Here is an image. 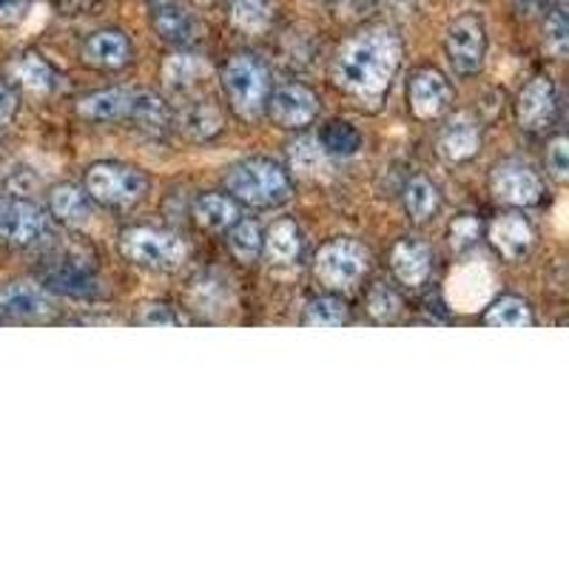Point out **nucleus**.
<instances>
[{"mask_svg": "<svg viewBox=\"0 0 569 569\" xmlns=\"http://www.w3.org/2000/svg\"><path fill=\"white\" fill-rule=\"evenodd\" d=\"M401 63V43L390 29L373 27L353 34L333 60V80L359 100H379Z\"/></svg>", "mask_w": 569, "mask_h": 569, "instance_id": "obj_1", "label": "nucleus"}, {"mask_svg": "<svg viewBox=\"0 0 569 569\" xmlns=\"http://www.w3.org/2000/svg\"><path fill=\"white\" fill-rule=\"evenodd\" d=\"M228 191L248 206H279L291 197V180L279 166L268 160H246L233 166L226 177Z\"/></svg>", "mask_w": 569, "mask_h": 569, "instance_id": "obj_2", "label": "nucleus"}, {"mask_svg": "<svg viewBox=\"0 0 569 569\" xmlns=\"http://www.w3.org/2000/svg\"><path fill=\"white\" fill-rule=\"evenodd\" d=\"M222 89L246 120L262 114L268 100V69L253 54H233L222 69Z\"/></svg>", "mask_w": 569, "mask_h": 569, "instance_id": "obj_3", "label": "nucleus"}, {"mask_svg": "<svg viewBox=\"0 0 569 569\" xmlns=\"http://www.w3.org/2000/svg\"><path fill=\"white\" fill-rule=\"evenodd\" d=\"M370 271V251L356 240H333L319 251L317 273L319 282L330 291H353Z\"/></svg>", "mask_w": 569, "mask_h": 569, "instance_id": "obj_4", "label": "nucleus"}, {"mask_svg": "<svg viewBox=\"0 0 569 569\" xmlns=\"http://www.w3.org/2000/svg\"><path fill=\"white\" fill-rule=\"evenodd\" d=\"M123 253L151 271H177L188 259V246L174 233L154 228H134L123 233Z\"/></svg>", "mask_w": 569, "mask_h": 569, "instance_id": "obj_5", "label": "nucleus"}, {"mask_svg": "<svg viewBox=\"0 0 569 569\" xmlns=\"http://www.w3.org/2000/svg\"><path fill=\"white\" fill-rule=\"evenodd\" d=\"M146 188L149 182L140 171L114 166V162H98L86 174V191L103 206H131V202L142 200Z\"/></svg>", "mask_w": 569, "mask_h": 569, "instance_id": "obj_6", "label": "nucleus"}, {"mask_svg": "<svg viewBox=\"0 0 569 569\" xmlns=\"http://www.w3.org/2000/svg\"><path fill=\"white\" fill-rule=\"evenodd\" d=\"M447 60L453 66L459 74H476L485 63V52H487V34H485V23H481L476 14H461L450 23L447 29Z\"/></svg>", "mask_w": 569, "mask_h": 569, "instance_id": "obj_7", "label": "nucleus"}, {"mask_svg": "<svg viewBox=\"0 0 569 569\" xmlns=\"http://www.w3.org/2000/svg\"><path fill=\"white\" fill-rule=\"evenodd\" d=\"M52 233V222L38 206L23 200H0V242L34 246Z\"/></svg>", "mask_w": 569, "mask_h": 569, "instance_id": "obj_8", "label": "nucleus"}, {"mask_svg": "<svg viewBox=\"0 0 569 569\" xmlns=\"http://www.w3.org/2000/svg\"><path fill=\"white\" fill-rule=\"evenodd\" d=\"M266 106L273 123L282 126V129H299V126H308L319 111L317 94L299 83H288L282 86V89H277L271 98L266 100Z\"/></svg>", "mask_w": 569, "mask_h": 569, "instance_id": "obj_9", "label": "nucleus"}, {"mask_svg": "<svg viewBox=\"0 0 569 569\" xmlns=\"http://www.w3.org/2000/svg\"><path fill=\"white\" fill-rule=\"evenodd\" d=\"M447 302L453 305V311L470 313L479 311L481 305L490 299L492 293V273L487 266H465L447 279Z\"/></svg>", "mask_w": 569, "mask_h": 569, "instance_id": "obj_10", "label": "nucleus"}, {"mask_svg": "<svg viewBox=\"0 0 569 569\" xmlns=\"http://www.w3.org/2000/svg\"><path fill=\"white\" fill-rule=\"evenodd\" d=\"M54 313V299L34 282L0 284V317L43 319Z\"/></svg>", "mask_w": 569, "mask_h": 569, "instance_id": "obj_11", "label": "nucleus"}, {"mask_svg": "<svg viewBox=\"0 0 569 569\" xmlns=\"http://www.w3.org/2000/svg\"><path fill=\"white\" fill-rule=\"evenodd\" d=\"M492 194L510 206H536L541 200V180L521 162H505L492 174Z\"/></svg>", "mask_w": 569, "mask_h": 569, "instance_id": "obj_12", "label": "nucleus"}, {"mask_svg": "<svg viewBox=\"0 0 569 569\" xmlns=\"http://www.w3.org/2000/svg\"><path fill=\"white\" fill-rule=\"evenodd\" d=\"M556 114V86L550 78H532L518 98V123L538 131Z\"/></svg>", "mask_w": 569, "mask_h": 569, "instance_id": "obj_13", "label": "nucleus"}, {"mask_svg": "<svg viewBox=\"0 0 569 569\" xmlns=\"http://www.w3.org/2000/svg\"><path fill=\"white\" fill-rule=\"evenodd\" d=\"M450 106V83L439 71L425 69L410 80V109L419 120H433Z\"/></svg>", "mask_w": 569, "mask_h": 569, "instance_id": "obj_14", "label": "nucleus"}, {"mask_svg": "<svg viewBox=\"0 0 569 569\" xmlns=\"http://www.w3.org/2000/svg\"><path fill=\"white\" fill-rule=\"evenodd\" d=\"M131 58V43L123 32L103 29L83 43V60L94 69H123Z\"/></svg>", "mask_w": 569, "mask_h": 569, "instance_id": "obj_15", "label": "nucleus"}, {"mask_svg": "<svg viewBox=\"0 0 569 569\" xmlns=\"http://www.w3.org/2000/svg\"><path fill=\"white\" fill-rule=\"evenodd\" d=\"M43 282L49 284L52 291L69 293V297H80V299L94 297V293L100 291L98 277H94L86 266H80V262H69V259L43 268Z\"/></svg>", "mask_w": 569, "mask_h": 569, "instance_id": "obj_16", "label": "nucleus"}, {"mask_svg": "<svg viewBox=\"0 0 569 569\" xmlns=\"http://www.w3.org/2000/svg\"><path fill=\"white\" fill-rule=\"evenodd\" d=\"M490 240L507 259H521L525 253H530L532 242H536V231H532L525 217L505 213L490 226Z\"/></svg>", "mask_w": 569, "mask_h": 569, "instance_id": "obj_17", "label": "nucleus"}, {"mask_svg": "<svg viewBox=\"0 0 569 569\" xmlns=\"http://www.w3.org/2000/svg\"><path fill=\"white\" fill-rule=\"evenodd\" d=\"M231 282L222 273L206 271L191 282V305L194 311L206 313V317H222L231 311Z\"/></svg>", "mask_w": 569, "mask_h": 569, "instance_id": "obj_18", "label": "nucleus"}, {"mask_svg": "<svg viewBox=\"0 0 569 569\" xmlns=\"http://www.w3.org/2000/svg\"><path fill=\"white\" fill-rule=\"evenodd\" d=\"M479 126L472 123L470 117H456L445 126L439 137V154L445 157L447 162H461L470 160L476 151H479Z\"/></svg>", "mask_w": 569, "mask_h": 569, "instance_id": "obj_19", "label": "nucleus"}, {"mask_svg": "<svg viewBox=\"0 0 569 569\" xmlns=\"http://www.w3.org/2000/svg\"><path fill=\"white\" fill-rule=\"evenodd\" d=\"M131 98H134V91H126V89L94 91V94L80 100L78 111L80 117H86V120L114 123V120H126V117L131 114Z\"/></svg>", "mask_w": 569, "mask_h": 569, "instance_id": "obj_20", "label": "nucleus"}, {"mask_svg": "<svg viewBox=\"0 0 569 569\" xmlns=\"http://www.w3.org/2000/svg\"><path fill=\"white\" fill-rule=\"evenodd\" d=\"M430 248L413 240H401L390 253V268L405 284H421L430 277Z\"/></svg>", "mask_w": 569, "mask_h": 569, "instance_id": "obj_21", "label": "nucleus"}, {"mask_svg": "<svg viewBox=\"0 0 569 569\" xmlns=\"http://www.w3.org/2000/svg\"><path fill=\"white\" fill-rule=\"evenodd\" d=\"M202 78H208V63L197 58V54L177 52L162 66L166 89L174 91V94H188V91L200 86Z\"/></svg>", "mask_w": 569, "mask_h": 569, "instance_id": "obj_22", "label": "nucleus"}, {"mask_svg": "<svg viewBox=\"0 0 569 569\" xmlns=\"http://www.w3.org/2000/svg\"><path fill=\"white\" fill-rule=\"evenodd\" d=\"M9 74H12V80H18L23 89H29L32 94H52L54 86H58V74H54V69L49 63H46L40 54H20V58H14L12 63H9Z\"/></svg>", "mask_w": 569, "mask_h": 569, "instance_id": "obj_23", "label": "nucleus"}, {"mask_svg": "<svg viewBox=\"0 0 569 569\" xmlns=\"http://www.w3.org/2000/svg\"><path fill=\"white\" fill-rule=\"evenodd\" d=\"M154 32L166 43L191 46L197 40V34H200V27H197V20L191 14L166 3V7H157L154 12Z\"/></svg>", "mask_w": 569, "mask_h": 569, "instance_id": "obj_24", "label": "nucleus"}, {"mask_svg": "<svg viewBox=\"0 0 569 569\" xmlns=\"http://www.w3.org/2000/svg\"><path fill=\"white\" fill-rule=\"evenodd\" d=\"M180 129L186 131L191 140H211L217 131L222 129V114L213 103H188L180 114Z\"/></svg>", "mask_w": 569, "mask_h": 569, "instance_id": "obj_25", "label": "nucleus"}, {"mask_svg": "<svg viewBox=\"0 0 569 569\" xmlns=\"http://www.w3.org/2000/svg\"><path fill=\"white\" fill-rule=\"evenodd\" d=\"M291 166L299 177H308V180H319L330 171L328 154H325L322 142L317 137H302L291 146Z\"/></svg>", "mask_w": 569, "mask_h": 569, "instance_id": "obj_26", "label": "nucleus"}, {"mask_svg": "<svg viewBox=\"0 0 569 569\" xmlns=\"http://www.w3.org/2000/svg\"><path fill=\"white\" fill-rule=\"evenodd\" d=\"M194 217L202 228L222 231V228L233 226V222L240 220V208H237V202L222 194H206L197 200Z\"/></svg>", "mask_w": 569, "mask_h": 569, "instance_id": "obj_27", "label": "nucleus"}, {"mask_svg": "<svg viewBox=\"0 0 569 569\" xmlns=\"http://www.w3.org/2000/svg\"><path fill=\"white\" fill-rule=\"evenodd\" d=\"M262 246H266V253L273 266H288V262H293V259L299 257V251H302V237H299L293 222H277V226L268 231L266 240H262Z\"/></svg>", "mask_w": 569, "mask_h": 569, "instance_id": "obj_28", "label": "nucleus"}, {"mask_svg": "<svg viewBox=\"0 0 569 569\" xmlns=\"http://www.w3.org/2000/svg\"><path fill=\"white\" fill-rule=\"evenodd\" d=\"M228 18L242 32L262 34L271 27V7L268 0H228Z\"/></svg>", "mask_w": 569, "mask_h": 569, "instance_id": "obj_29", "label": "nucleus"}, {"mask_svg": "<svg viewBox=\"0 0 569 569\" xmlns=\"http://www.w3.org/2000/svg\"><path fill=\"white\" fill-rule=\"evenodd\" d=\"M129 117L149 131H166L171 126L169 106L162 103L157 94H151V91H134Z\"/></svg>", "mask_w": 569, "mask_h": 569, "instance_id": "obj_30", "label": "nucleus"}, {"mask_svg": "<svg viewBox=\"0 0 569 569\" xmlns=\"http://www.w3.org/2000/svg\"><path fill=\"white\" fill-rule=\"evenodd\" d=\"M322 142V149L328 157H353L356 151L362 149V134L345 120H330L317 137Z\"/></svg>", "mask_w": 569, "mask_h": 569, "instance_id": "obj_31", "label": "nucleus"}, {"mask_svg": "<svg viewBox=\"0 0 569 569\" xmlns=\"http://www.w3.org/2000/svg\"><path fill=\"white\" fill-rule=\"evenodd\" d=\"M52 213H54V217H60L63 222H69V226H86V222H89V217H91L86 197L80 194L78 188H71V186L54 188V191H52Z\"/></svg>", "mask_w": 569, "mask_h": 569, "instance_id": "obj_32", "label": "nucleus"}, {"mask_svg": "<svg viewBox=\"0 0 569 569\" xmlns=\"http://www.w3.org/2000/svg\"><path fill=\"white\" fill-rule=\"evenodd\" d=\"M405 208L413 217L416 222L430 220L436 211H439V191H436L433 182L427 180H413L408 188H405Z\"/></svg>", "mask_w": 569, "mask_h": 569, "instance_id": "obj_33", "label": "nucleus"}, {"mask_svg": "<svg viewBox=\"0 0 569 569\" xmlns=\"http://www.w3.org/2000/svg\"><path fill=\"white\" fill-rule=\"evenodd\" d=\"M485 322L490 328H527L532 325V313H530V305L525 299H516V297H507L501 302H496L487 311Z\"/></svg>", "mask_w": 569, "mask_h": 569, "instance_id": "obj_34", "label": "nucleus"}, {"mask_svg": "<svg viewBox=\"0 0 569 569\" xmlns=\"http://www.w3.org/2000/svg\"><path fill=\"white\" fill-rule=\"evenodd\" d=\"M305 322L313 328H339L348 322V305L339 297H319L305 308Z\"/></svg>", "mask_w": 569, "mask_h": 569, "instance_id": "obj_35", "label": "nucleus"}, {"mask_svg": "<svg viewBox=\"0 0 569 569\" xmlns=\"http://www.w3.org/2000/svg\"><path fill=\"white\" fill-rule=\"evenodd\" d=\"M228 246H231L233 257L242 259V262H253L262 251V231H259L257 222L242 220L233 222V231L228 237Z\"/></svg>", "mask_w": 569, "mask_h": 569, "instance_id": "obj_36", "label": "nucleus"}, {"mask_svg": "<svg viewBox=\"0 0 569 569\" xmlns=\"http://www.w3.org/2000/svg\"><path fill=\"white\" fill-rule=\"evenodd\" d=\"M543 46H547V52L552 58L563 60L567 58L569 49V23H567V12L556 9V12L547 18V27H543Z\"/></svg>", "mask_w": 569, "mask_h": 569, "instance_id": "obj_37", "label": "nucleus"}, {"mask_svg": "<svg viewBox=\"0 0 569 569\" xmlns=\"http://www.w3.org/2000/svg\"><path fill=\"white\" fill-rule=\"evenodd\" d=\"M368 308L379 322H388V319H393L401 311V299L388 284H376L368 297Z\"/></svg>", "mask_w": 569, "mask_h": 569, "instance_id": "obj_38", "label": "nucleus"}, {"mask_svg": "<svg viewBox=\"0 0 569 569\" xmlns=\"http://www.w3.org/2000/svg\"><path fill=\"white\" fill-rule=\"evenodd\" d=\"M479 233H481V226L476 217H459V220L450 226V246H453L456 251H467L470 246H476Z\"/></svg>", "mask_w": 569, "mask_h": 569, "instance_id": "obj_39", "label": "nucleus"}, {"mask_svg": "<svg viewBox=\"0 0 569 569\" xmlns=\"http://www.w3.org/2000/svg\"><path fill=\"white\" fill-rule=\"evenodd\" d=\"M547 166H550L552 177H556L558 182H563L569 177V142L567 137H556L550 146V151H547Z\"/></svg>", "mask_w": 569, "mask_h": 569, "instance_id": "obj_40", "label": "nucleus"}, {"mask_svg": "<svg viewBox=\"0 0 569 569\" xmlns=\"http://www.w3.org/2000/svg\"><path fill=\"white\" fill-rule=\"evenodd\" d=\"M140 325H177V317L171 313L169 305H149L140 313Z\"/></svg>", "mask_w": 569, "mask_h": 569, "instance_id": "obj_41", "label": "nucleus"}, {"mask_svg": "<svg viewBox=\"0 0 569 569\" xmlns=\"http://www.w3.org/2000/svg\"><path fill=\"white\" fill-rule=\"evenodd\" d=\"M32 0H0V23H14L27 14Z\"/></svg>", "mask_w": 569, "mask_h": 569, "instance_id": "obj_42", "label": "nucleus"}, {"mask_svg": "<svg viewBox=\"0 0 569 569\" xmlns=\"http://www.w3.org/2000/svg\"><path fill=\"white\" fill-rule=\"evenodd\" d=\"M14 111H18V98H14V91L0 80V126L9 123L14 117Z\"/></svg>", "mask_w": 569, "mask_h": 569, "instance_id": "obj_43", "label": "nucleus"}, {"mask_svg": "<svg viewBox=\"0 0 569 569\" xmlns=\"http://www.w3.org/2000/svg\"><path fill=\"white\" fill-rule=\"evenodd\" d=\"M516 3H518V9H521V12L532 14V12H538V9L550 7L552 0H516Z\"/></svg>", "mask_w": 569, "mask_h": 569, "instance_id": "obj_44", "label": "nucleus"}, {"mask_svg": "<svg viewBox=\"0 0 569 569\" xmlns=\"http://www.w3.org/2000/svg\"><path fill=\"white\" fill-rule=\"evenodd\" d=\"M149 3H154V7H166V3H171V0H149Z\"/></svg>", "mask_w": 569, "mask_h": 569, "instance_id": "obj_45", "label": "nucleus"}, {"mask_svg": "<svg viewBox=\"0 0 569 569\" xmlns=\"http://www.w3.org/2000/svg\"><path fill=\"white\" fill-rule=\"evenodd\" d=\"M319 3H337V0H319Z\"/></svg>", "mask_w": 569, "mask_h": 569, "instance_id": "obj_46", "label": "nucleus"}, {"mask_svg": "<svg viewBox=\"0 0 569 569\" xmlns=\"http://www.w3.org/2000/svg\"><path fill=\"white\" fill-rule=\"evenodd\" d=\"M197 3H211V0H197Z\"/></svg>", "mask_w": 569, "mask_h": 569, "instance_id": "obj_47", "label": "nucleus"}]
</instances>
